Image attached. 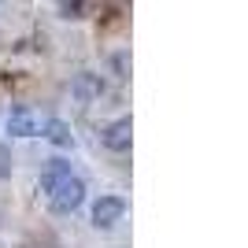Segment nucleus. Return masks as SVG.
<instances>
[{
  "mask_svg": "<svg viewBox=\"0 0 248 248\" xmlns=\"http://www.w3.org/2000/svg\"><path fill=\"white\" fill-rule=\"evenodd\" d=\"M48 204H52V211H56V215H71V211H78V207L85 204V182H82L78 174L63 178L60 186L48 193Z\"/></svg>",
  "mask_w": 248,
  "mask_h": 248,
  "instance_id": "nucleus-1",
  "label": "nucleus"
},
{
  "mask_svg": "<svg viewBox=\"0 0 248 248\" xmlns=\"http://www.w3.org/2000/svg\"><path fill=\"white\" fill-rule=\"evenodd\" d=\"M130 141H134V123H130V115L115 119V123H108V126L100 130V145L111 148V152H126V148H130Z\"/></svg>",
  "mask_w": 248,
  "mask_h": 248,
  "instance_id": "nucleus-2",
  "label": "nucleus"
},
{
  "mask_svg": "<svg viewBox=\"0 0 248 248\" xmlns=\"http://www.w3.org/2000/svg\"><path fill=\"white\" fill-rule=\"evenodd\" d=\"M123 215H126V200L123 197H100L93 204V226L96 230H111Z\"/></svg>",
  "mask_w": 248,
  "mask_h": 248,
  "instance_id": "nucleus-3",
  "label": "nucleus"
},
{
  "mask_svg": "<svg viewBox=\"0 0 248 248\" xmlns=\"http://www.w3.org/2000/svg\"><path fill=\"white\" fill-rule=\"evenodd\" d=\"M4 126H8L11 137H37L41 134V123H37V115H33L30 108H11Z\"/></svg>",
  "mask_w": 248,
  "mask_h": 248,
  "instance_id": "nucleus-4",
  "label": "nucleus"
},
{
  "mask_svg": "<svg viewBox=\"0 0 248 248\" xmlns=\"http://www.w3.org/2000/svg\"><path fill=\"white\" fill-rule=\"evenodd\" d=\"M100 93H104V82H100V74H89V71L74 74V82H71V96H74L78 104H93Z\"/></svg>",
  "mask_w": 248,
  "mask_h": 248,
  "instance_id": "nucleus-5",
  "label": "nucleus"
},
{
  "mask_svg": "<svg viewBox=\"0 0 248 248\" xmlns=\"http://www.w3.org/2000/svg\"><path fill=\"white\" fill-rule=\"evenodd\" d=\"M41 137L52 141L56 148H74V130H71V123H63V119H48V123L41 126Z\"/></svg>",
  "mask_w": 248,
  "mask_h": 248,
  "instance_id": "nucleus-6",
  "label": "nucleus"
},
{
  "mask_svg": "<svg viewBox=\"0 0 248 248\" xmlns=\"http://www.w3.org/2000/svg\"><path fill=\"white\" fill-rule=\"evenodd\" d=\"M63 178H71V163L56 155V159H48V163H45V170H41V193H52Z\"/></svg>",
  "mask_w": 248,
  "mask_h": 248,
  "instance_id": "nucleus-7",
  "label": "nucleus"
},
{
  "mask_svg": "<svg viewBox=\"0 0 248 248\" xmlns=\"http://www.w3.org/2000/svg\"><path fill=\"white\" fill-rule=\"evenodd\" d=\"M56 11H60V19H82L85 4L82 0H63V4H56Z\"/></svg>",
  "mask_w": 248,
  "mask_h": 248,
  "instance_id": "nucleus-8",
  "label": "nucleus"
},
{
  "mask_svg": "<svg viewBox=\"0 0 248 248\" xmlns=\"http://www.w3.org/2000/svg\"><path fill=\"white\" fill-rule=\"evenodd\" d=\"M111 71H115V78H130V52H115Z\"/></svg>",
  "mask_w": 248,
  "mask_h": 248,
  "instance_id": "nucleus-9",
  "label": "nucleus"
},
{
  "mask_svg": "<svg viewBox=\"0 0 248 248\" xmlns=\"http://www.w3.org/2000/svg\"><path fill=\"white\" fill-rule=\"evenodd\" d=\"M11 163H15V159H11V148L0 145V182H4V178H11Z\"/></svg>",
  "mask_w": 248,
  "mask_h": 248,
  "instance_id": "nucleus-10",
  "label": "nucleus"
}]
</instances>
